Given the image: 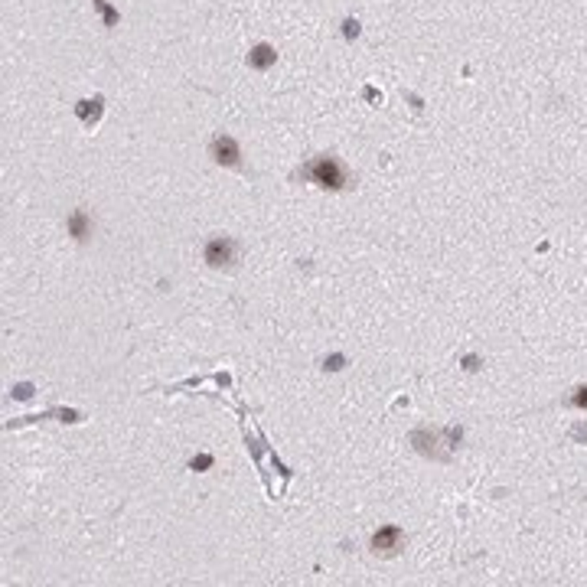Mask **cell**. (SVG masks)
Listing matches in <instances>:
<instances>
[{
  "instance_id": "1",
  "label": "cell",
  "mask_w": 587,
  "mask_h": 587,
  "mask_svg": "<svg viewBox=\"0 0 587 587\" xmlns=\"http://www.w3.org/2000/svg\"><path fill=\"white\" fill-rule=\"evenodd\" d=\"M301 180H310L317 183V186H323V190H346V183H350V173H346V167H343L336 157H317V160H310L307 167H303L301 173H297Z\"/></svg>"
},
{
  "instance_id": "2",
  "label": "cell",
  "mask_w": 587,
  "mask_h": 587,
  "mask_svg": "<svg viewBox=\"0 0 587 587\" xmlns=\"http://www.w3.org/2000/svg\"><path fill=\"white\" fill-rule=\"evenodd\" d=\"M202 258L209 268H232L235 265V242L232 238H209Z\"/></svg>"
},
{
  "instance_id": "3",
  "label": "cell",
  "mask_w": 587,
  "mask_h": 587,
  "mask_svg": "<svg viewBox=\"0 0 587 587\" xmlns=\"http://www.w3.org/2000/svg\"><path fill=\"white\" fill-rule=\"evenodd\" d=\"M209 153H212V160H216L219 167H242V147H238L235 137H226V134L212 137Z\"/></svg>"
},
{
  "instance_id": "4",
  "label": "cell",
  "mask_w": 587,
  "mask_h": 587,
  "mask_svg": "<svg viewBox=\"0 0 587 587\" xmlns=\"http://www.w3.org/2000/svg\"><path fill=\"white\" fill-rule=\"evenodd\" d=\"M401 541H405V532L398 529V525H382L375 535H372V551L375 555H395L401 548Z\"/></svg>"
},
{
  "instance_id": "5",
  "label": "cell",
  "mask_w": 587,
  "mask_h": 587,
  "mask_svg": "<svg viewBox=\"0 0 587 587\" xmlns=\"http://www.w3.org/2000/svg\"><path fill=\"white\" fill-rule=\"evenodd\" d=\"M275 62H277V53H275V46H268V43H258V46L248 53V66L255 69V72H268Z\"/></svg>"
},
{
  "instance_id": "6",
  "label": "cell",
  "mask_w": 587,
  "mask_h": 587,
  "mask_svg": "<svg viewBox=\"0 0 587 587\" xmlns=\"http://www.w3.org/2000/svg\"><path fill=\"white\" fill-rule=\"evenodd\" d=\"M69 235L76 238V242H85L88 235H92V219H88V212H72V219H69Z\"/></svg>"
},
{
  "instance_id": "7",
  "label": "cell",
  "mask_w": 587,
  "mask_h": 587,
  "mask_svg": "<svg viewBox=\"0 0 587 587\" xmlns=\"http://www.w3.org/2000/svg\"><path fill=\"white\" fill-rule=\"evenodd\" d=\"M571 405H574V408H581V411H587V385L574 389V395H571Z\"/></svg>"
},
{
  "instance_id": "8",
  "label": "cell",
  "mask_w": 587,
  "mask_h": 587,
  "mask_svg": "<svg viewBox=\"0 0 587 587\" xmlns=\"http://www.w3.org/2000/svg\"><path fill=\"white\" fill-rule=\"evenodd\" d=\"M95 4H98V10H102V13H104V23H108V27H114V23H118V13H114V10L108 7L104 0H95Z\"/></svg>"
},
{
  "instance_id": "9",
  "label": "cell",
  "mask_w": 587,
  "mask_h": 587,
  "mask_svg": "<svg viewBox=\"0 0 587 587\" xmlns=\"http://www.w3.org/2000/svg\"><path fill=\"white\" fill-rule=\"evenodd\" d=\"M343 366H346V359H343L340 352H336V356H330V359L323 362V369H326V372H340Z\"/></svg>"
},
{
  "instance_id": "10",
  "label": "cell",
  "mask_w": 587,
  "mask_h": 587,
  "mask_svg": "<svg viewBox=\"0 0 587 587\" xmlns=\"http://www.w3.org/2000/svg\"><path fill=\"white\" fill-rule=\"evenodd\" d=\"M190 467H193V470H206V467H212V454H199V457H193Z\"/></svg>"
},
{
  "instance_id": "11",
  "label": "cell",
  "mask_w": 587,
  "mask_h": 587,
  "mask_svg": "<svg viewBox=\"0 0 587 587\" xmlns=\"http://www.w3.org/2000/svg\"><path fill=\"white\" fill-rule=\"evenodd\" d=\"M343 33H346V39H356L359 36V23H356V20H346V23H343Z\"/></svg>"
}]
</instances>
